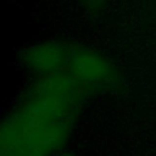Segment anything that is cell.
Instances as JSON below:
<instances>
[{
  "instance_id": "3957f363",
  "label": "cell",
  "mask_w": 156,
  "mask_h": 156,
  "mask_svg": "<svg viewBox=\"0 0 156 156\" xmlns=\"http://www.w3.org/2000/svg\"><path fill=\"white\" fill-rule=\"evenodd\" d=\"M82 5H84L88 9H101L104 7L108 1L111 0H78Z\"/></svg>"
},
{
  "instance_id": "277c9868",
  "label": "cell",
  "mask_w": 156,
  "mask_h": 156,
  "mask_svg": "<svg viewBox=\"0 0 156 156\" xmlns=\"http://www.w3.org/2000/svg\"><path fill=\"white\" fill-rule=\"evenodd\" d=\"M54 156H71V155L65 154V152H61V154H57V155H54Z\"/></svg>"
},
{
  "instance_id": "6da1fadb",
  "label": "cell",
  "mask_w": 156,
  "mask_h": 156,
  "mask_svg": "<svg viewBox=\"0 0 156 156\" xmlns=\"http://www.w3.org/2000/svg\"><path fill=\"white\" fill-rule=\"evenodd\" d=\"M88 96L65 74L32 77L2 119L0 156L61 154Z\"/></svg>"
},
{
  "instance_id": "7a4b0ae2",
  "label": "cell",
  "mask_w": 156,
  "mask_h": 156,
  "mask_svg": "<svg viewBox=\"0 0 156 156\" xmlns=\"http://www.w3.org/2000/svg\"><path fill=\"white\" fill-rule=\"evenodd\" d=\"M56 74L69 77L89 96L108 93L121 80L112 60L96 49L74 41L67 43L62 66Z\"/></svg>"
}]
</instances>
